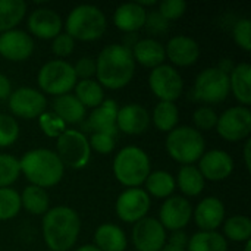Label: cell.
<instances>
[{
	"instance_id": "obj_1",
	"label": "cell",
	"mask_w": 251,
	"mask_h": 251,
	"mask_svg": "<svg viewBox=\"0 0 251 251\" xmlns=\"http://www.w3.org/2000/svg\"><path fill=\"white\" fill-rule=\"evenodd\" d=\"M135 74V60L131 49L124 44L106 46L96 60L97 82L110 90L126 87Z\"/></svg>"
},
{
	"instance_id": "obj_2",
	"label": "cell",
	"mask_w": 251,
	"mask_h": 251,
	"mask_svg": "<svg viewBox=\"0 0 251 251\" xmlns=\"http://www.w3.org/2000/svg\"><path fill=\"white\" fill-rule=\"evenodd\" d=\"M79 231V216L68 206L49 209L43 218V237L50 251L71 250L78 240Z\"/></svg>"
},
{
	"instance_id": "obj_3",
	"label": "cell",
	"mask_w": 251,
	"mask_h": 251,
	"mask_svg": "<svg viewBox=\"0 0 251 251\" xmlns=\"http://www.w3.org/2000/svg\"><path fill=\"white\" fill-rule=\"evenodd\" d=\"M21 174L31 182V185L40 188H50L60 182L63 178L65 166L57 154L47 149H35L26 151L19 160Z\"/></svg>"
},
{
	"instance_id": "obj_4",
	"label": "cell",
	"mask_w": 251,
	"mask_h": 251,
	"mask_svg": "<svg viewBox=\"0 0 251 251\" xmlns=\"http://www.w3.org/2000/svg\"><path fill=\"white\" fill-rule=\"evenodd\" d=\"M113 174L122 185L138 188L146 182L150 174V159L147 153L137 146L124 147L115 156Z\"/></svg>"
},
{
	"instance_id": "obj_5",
	"label": "cell",
	"mask_w": 251,
	"mask_h": 251,
	"mask_svg": "<svg viewBox=\"0 0 251 251\" xmlns=\"http://www.w3.org/2000/svg\"><path fill=\"white\" fill-rule=\"evenodd\" d=\"M106 16L97 6L79 4L74 7L65 22L66 34L74 40L94 41L106 31Z\"/></svg>"
},
{
	"instance_id": "obj_6",
	"label": "cell",
	"mask_w": 251,
	"mask_h": 251,
	"mask_svg": "<svg viewBox=\"0 0 251 251\" xmlns=\"http://www.w3.org/2000/svg\"><path fill=\"white\" fill-rule=\"evenodd\" d=\"M206 141L193 126H176L166 137V151L178 163L193 165L204 154Z\"/></svg>"
},
{
	"instance_id": "obj_7",
	"label": "cell",
	"mask_w": 251,
	"mask_h": 251,
	"mask_svg": "<svg viewBox=\"0 0 251 251\" xmlns=\"http://www.w3.org/2000/svg\"><path fill=\"white\" fill-rule=\"evenodd\" d=\"M37 82L41 91L59 97L63 94H69V91L75 88L78 79L71 63L56 59L41 66L37 75Z\"/></svg>"
},
{
	"instance_id": "obj_8",
	"label": "cell",
	"mask_w": 251,
	"mask_h": 251,
	"mask_svg": "<svg viewBox=\"0 0 251 251\" xmlns=\"http://www.w3.org/2000/svg\"><path fill=\"white\" fill-rule=\"evenodd\" d=\"M57 157L63 166L71 169H82L91 159L88 138L78 129H66L56 143Z\"/></svg>"
},
{
	"instance_id": "obj_9",
	"label": "cell",
	"mask_w": 251,
	"mask_h": 251,
	"mask_svg": "<svg viewBox=\"0 0 251 251\" xmlns=\"http://www.w3.org/2000/svg\"><path fill=\"white\" fill-rule=\"evenodd\" d=\"M194 99L209 104L222 103L229 94V76L216 66L207 68L199 74L194 84Z\"/></svg>"
},
{
	"instance_id": "obj_10",
	"label": "cell",
	"mask_w": 251,
	"mask_h": 251,
	"mask_svg": "<svg viewBox=\"0 0 251 251\" xmlns=\"http://www.w3.org/2000/svg\"><path fill=\"white\" fill-rule=\"evenodd\" d=\"M218 134L231 143L249 138L251 134V112L246 106H234L225 110L216 124Z\"/></svg>"
},
{
	"instance_id": "obj_11",
	"label": "cell",
	"mask_w": 251,
	"mask_h": 251,
	"mask_svg": "<svg viewBox=\"0 0 251 251\" xmlns=\"http://www.w3.org/2000/svg\"><path fill=\"white\" fill-rule=\"evenodd\" d=\"M149 85L153 94L160 101H175L181 97L184 90V79L181 74L171 65H160L150 72Z\"/></svg>"
},
{
	"instance_id": "obj_12",
	"label": "cell",
	"mask_w": 251,
	"mask_h": 251,
	"mask_svg": "<svg viewBox=\"0 0 251 251\" xmlns=\"http://www.w3.org/2000/svg\"><path fill=\"white\" fill-rule=\"evenodd\" d=\"M150 196L143 188H128L116 200V215L122 222L137 224L150 210Z\"/></svg>"
},
{
	"instance_id": "obj_13",
	"label": "cell",
	"mask_w": 251,
	"mask_h": 251,
	"mask_svg": "<svg viewBox=\"0 0 251 251\" xmlns=\"http://www.w3.org/2000/svg\"><path fill=\"white\" fill-rule=\"evenodd\" d=\"M47 100L44 94L31 87H21L9 96V109L16 118L34 119L46 112Z\"/></svg>"
},
{
	"instance_id": "obj_14",
	"label": "cell",
	"mask_w": 251,
	"mask_h": 251,
	"mask_svg": "<svg viewBox=\"0 0 251 251\" xmlns=\"http://www.w3.org/2000/svg\"><path fill=\"white\" fill-rule=\"evenodd\" d=\"M132 244L137 251H162L166 246V229L154 218H143L132 228Z\"/></svg>"
},
{
	"instance_id": "obj_15",
	"label": "cell",
	"mask_w": 251,
	"mask_h": 251,
	"mask_svg": "<svg viewBox=\"0 0 251 251\" xmlns=\"http://www.w3.org/2000/svg\"><path fill=\"white\" fill-rule=\"evenodd\" d=\"M193 218L191 203L181 196H171L165 200L159 212V222L172 232L182 231Z\"/></svg>"
},
{
	"instance_id": "obj_16",
	"label": "cell",
	"mask_w": 251,
	"mask_h": 251,
	"mask_svg": "<svg viewBox=\"0 0 251 251\" xmlns=\"http://www.w3.org/2000/svg\"><path fill=\"white\" fill-rule=\"evenodd\" d=\"M34 51V41L22 29H10L0 34V54L10 62H24Z\"/></svg>"
},
{
	"instance_id": "obj_17",
	"label": "cell",
	"mask_w": 251,
	"mask_h": 251,
	"mask_svg": "<svg viewBox=\"0 0 251 251\" xmlns=\"http://www.w3.org/2000/svg\"><path fill=\"white\" fill-rule=\"evenodd\" d=\"M118 103L112 99L104 100L100 106H97L91 115L88 116L87 122L84 124L85 131H91L93 134H107L116 137L118 126H116V116H118Z\"/></svg>"
},
{
	"instance_id": "obj_18",
	"label": "cell",
	"mask_w": 251,
	"mask_h": 251,
	"mask_svg": "<svg viewBox=\"0 0 251 251\" xmlns=\"http://www.w3.org/2000/svg\"><path fill=\"white\" fill-rule=\"evenodd\" d=\"M199 171L204 181H224L234 171V159L224 150H210L200 157Z\"/></svg>"
},
{
	"instance_id": "obj_19",
	"label": "cell",
	"mask_w": 251,
	"mask_h": 251,
	"mask_svg": "<svg viewBox=\"0 0 251 251\" xmlns=\"http://www.w3.org/2000/svg\"><path fill=\"white\" fill-rule=\"evenodd\" d=\"M62 18L51 9H35L28 16V29L41 40H53L62 32Z\"/></svg>"
},
{
	"instance_id": "obj_20",
	"label": "cell",
	"mask_w": 251,
	"mask_h": 251,
	"mask_svg": "<svg viewBox=\"0 0 251 251\" xmlns=\"http://www.w3.org/2000/svg\"><path fill=\"white\" fill-rule=\"evenodd\" d=\"M150 113L138 103H131L118 110L116 126L128 135H140L150 126Z\"/></svg>"
},
{
	"instance_id": "obj_21",
	"label": "cell",
	"mask_w": 251,
	"mask_h": 251,
	"mask_svg": "<svg viewBox=\"0 0 251 251\" xmlns=\"http://www.w3.org/2000/svg\"><path fill=\"white\" fill-rule=\"evenodd\" d=\"M166 57L176 66H191L200 57V46L188 35H175L165 46Z\"/></svg>"
},
{
	"instance_id": "obj_22",
	"label": "cell",
	"mask_w": 251,
	"mask_h": 251,
	"mask_svg": "<svg viewBox=\"0 0 251 251\" xmlns=\"http://www.w3.org/2000/svg\"><path fill=\"white\" fill-rule=\"evenodd\" d=\"M194 221L201 231H216L225 221V206L218 197H206L194 210Z\"/></svg>"
},
{
	"instance_id": "obj_23",
	"label": "cell",
	"mask_w": 251,
	"mask_h": 251,
	"mask_svg": "<svg viewBox=\"0 0 251 251\" xmlns=\"http://www.w3.org/2000/svg\"><path fill=\"white\" fill-rule=\"evenodd\" d=\"M134 60L146 68H157L163 65V60L166 59L165 54V46L157 41L156 38H143L138 40L134 47L131 49Z\"/></svg>"
},
{
	"instance_id": "obj_24",
	"label": "cell",
	"mask_w": 251,
	"mask_h": 251,
	"mask_svg": "<svg viewBox=\"0 0 251 251\" xmlns=\"http://www.w3.org/2000/svg\"><path fill=\"white\" fill-rule=\"evenodd\" d=\"M147 12L138 3H124L116 7L113 22L124 32L134 34L144 26Z\"/></svg>"
},
{
	"instance_id": "obj_25",
	"label": "cell",
	"mask_w": 251,
	"mask_h": 251,
	"mask_svg": "<svg viewBox=\"0 0 251 251\" xmlns=\"http://www.w3.org/2000/svg\"><path fill=\"white\" fill-rule=\"evenodd\" d=\"M94 246L100 251H125L128 240L122 228L113 224H103L94 232Z\"/></svg>"
},
{
	"instance_id": "obj_26",
	"label": "cell",
	"mask_w": 251,
	"mask_h": 251,
	"mask_svg": "<svg viewBox=\"0 0 251 251\" xmlns=\"http://www.w3.org/2000/svg\"><path fill=\"white\" fill-rule=\"evenodd\" d=\"M229 91L243 106L251 104V66L249 63L235 65L229 74Z\"/></svg>"
},
{
	"instance_id": "obj_27",
	"label": "cell",
	"mask_w": 251,
	"mask_h": 251,
	"mask_svg": "<svg viewBox=\"0 0 251 251\" xmlns=\"http://www.w3.org/2000/svg\"><path fill=\"white\" fill-rule=\"evenodd\" d=\"M53 113L65 124H81L85 118V107L74 94H63L53 100Z\"/></svg>"
},
{
	"instance_id": "obj_28",
	"label": "cell",
	"mask_w": 251,
	"mask_h": 251,
	"mask_svg": "<svg viewBox=\"0 0 251 251\" xmlns=\"http://www.w3.org/2000/svg\"><path fill=\"white\" fill-rule=\"evenodd\" d=\"M175 182L179 187L181 193L187 197H197L204 190V178L200 174L199 168L193 165L182 166Z\"/></svg>"
},
{
	"instance_id": "obj_29",
	"label": "cell",
	"mask_w": 251,
	"mask_h": 251,
	"mask_svg": "<svg viewBox=\"0 0 251 251\" xmlns=\"http://www.w3.org/2000/svg\"><path fill=\"white\" fill-rule=\"evenodd\" d=\"M187 251H228V241L216 231H200L188 238Z\"/></svg>"
},
{
	"instance_id": "obj_30",
	"label": "cell",
	"mask_w": 251,
	"mask_h": 251,
	"mask_svg": "<svg viewBox=\"0 0 251 251\" xmlns=\"http://www.w3.org/2000/svg\"><path fill=\"white\" fill-rule=\"evenodd\" d=\"M176 188L175 178L166 171L150 172L146 179V193L157 199H168Z\"/></svg>"
},
{
	"instance_id": "obj_31",
	"label": "cell",
	"mask_w": 251,
	"mask_h": 251,
	"mask_svg": "<svg viewBox=\"0 0 251 251\" xmlns=\"http://www.w3.org/2000/svg\"><path fill=\"white\" fill-rule=\"evenodd\" d=\"M26 13L24 0H0V34L15 29Z\"/></svg>"
},
{
	"instance_id": "obj_32",
	"label": "cell",
	"mask_w": 251,
	"mask_h": 251,
	"mask_svg": "<svg viewBox=\"0 0 251 251\" xmlns=\"http://www.w3.org/2000/svg\"><path fill=\"white\" fill-rule=\"evenodd\" d=\"M19 196L22 207L32 215H46L50 209L49 194L40 187L28 185Z\"/></svg>"
},
{
	"instance_id": "obj_33",
	"label": "cell",
	"mask_w": 251,
	"mask_h": 251,
	"mask_svg": "<svg viewBox=\"0 0 251 251\" xmlns=\"http://www.w3.org/2000/svg\"><path fill=\"white\" fill-rule=\"evenodd\" d=\"M75 97L87 109H96L104 101L103 87L94 79H81L75 85Z\"/></svg>"
},
{
	"instance_id": "obj_34",
	"label": "cell",
	"mask_w": 251,
	"mask_h": 251,
	"mask_svg": "<svg viewBox=\"0 0 251 251\" xmlns=\"http://www.w3.org/2000/svg\"><path fill=\"white\" fill-rule=\"evenodd\" d=\"M154 126L162 132H171L176 128L179 121V110L175 103L172 101H160L153 110L150 116Z\"/></svg>"
},
{
	"instance_id": "obj_35",
	"label": "cell",
	"mask_w": 251,
	"mask_h": 251,
	"mask_svg": "<svg viewBox=\"0 0 251 251\" xmlns=\"http://www.w3.org/2000/svg\"><path fill=\"white\" fill-rule=\"evenodd\" d=\"M224 237L235 243H247L251 238V219L247 216H232L224 221Z\"/></svg>"
},
{
	"instance_id": "obj_36",
	"label": "cell",
	"mask_w": 251,
	"mask_h": 251,
	"mask_svg": "<svg viewBox=\"0 0 251 251\" xmlns=\"http://www.w3.org/2000/svg\"><path fill=\"white\" fill-rule=\"evenodd\" d=\"M21 196L13 188H0V221H9L21 212Z\"/></svg>"
},
{
	"instance_id": "obj_37",
	"label": "cell",
	"mask_w": 251,
	"mask_h": 251,
	"mask_svg": "<svg viewBox=\"0 0 251 251\" xmlns=\"http://www.w3.org/2000/svg\"><path fill=\"white\" fill-rule=\"evenodd\" d=\"M19 175V160L10 154H0V188H9Z\"/></svg>"
},
{
	"instance_id": "obj_38",
	"label": "cell",
	"mask_w": 251,
	"mask_h": 251,
	"mask_svg": "<svg viewBox=\"0 0 251 251\" xmlns=\"http://www.w3.org/2000/svg\"><path fill=\"white\" fill-rule=\"evenodd\" d=\"M38 125L41 131L50 138H59L66 131V124L53 112H44L38 116Z\"/></svg>"
},
{
	"instance_id": "obj_39",
	"label": "cell",
	"mask_w": 251,
	"mask_h": 251,
	"mask_svg": "<svg viewBox=\"0 0 251 251\" xmlns=\"http://www.w3.org/2000/svg\"><path fill=\"white\" fill-rule=\"evenodd\" d=\"M19 137V125L10 115L0 113V147L12 146Z\"/></svg>"
},
{
	"instance_id": "obj_40",
	"label": "cell",
	"mask_w": 251,
	"mask_h": 251,
	"mask_svg": "<svg viewBox=\"0 0 251 251\" xmlns=\"http://www.w3.org/2000/svg\"><path fill=\"white\" fill-rule=\"evenodd\" d=\"M219 115L209 106H201L193 113V122L197 131H210L216 128Z\"/></svg>"
},
{
	"instance_id": "obj_41",
	"label": "cell",
	"mask_w": 251,
	"mask_h": 251,
	"mask_svg": "<svg viewBox=\"0 0 251 251\" xmlns=\"http://www.w3.org/2000/svg\"><path fill=\"white\" fill-rule=\"evenodd\" d=\"M232 37L237 46H240L243 50H251V21L249 18L240 19L232 29Z\"/></svg>"
},
{
	"instance_id": "obj_42",
	"label": "cell",
	"mask_w": 251,
	"mask_h": 251,
	"mask_svg": "<svg viewBox=\"0 0 251 251\" xmlns=\"http://www.w3.org/2000/svg\"><path fill=\"white\" fill-rule=\"evenodd\" d=\"M187 10V3L184 0H165L159 4V13L168 21L179 19Z\"/></svg>"
},
{
	"instance_id": "obj_43",
	"label": "cell",
	"mask_w": 251,
	"mask_h": 251,
	"mask_svg": "<svg viewBox=\"0 0 251 251\" xmlns=\"http://www.w3.org/2000/svg\"><path fill=\"white\" fill-rule=\"evenodd\" d=\"M90 149L100 153V154H109L115 150V137L107 134H93L88 140Z\"/></svg>"
},
{
	"instance_id": "obj_44",
	"label": "cell",
	"mask_w": 251,
	"mask_h": 251,
	"mask_svg": "<svg viewBox=\"0 0 251 251\" xmlns=\"http://www.w3.org/2000/svg\"><path fill=\"white\" fill-rule=\"evenodd\" d=\"M74 47H75V40L66 32H60L51 41V51L57 57H68L74 51Z\"/></svg>"
},
{
	"instance_id": "obj_45",
	"label": "cell",
	"mask_w": 251,
	"mask_h": 251,
	"mask_svg": "<svg viewBox=\"0 0 251 251\" xmlns=\"http://www.w3.org/2000/svg\"><path fill=\"white\" fill-rule=\"evenodd\" d=\"M143 28H146L147 32L151 35H160L168 31L169 22L159 12H150L146 16V22H144Z\"/></svg>"
},
{
	"instance_id": "obj_46",
	"label": "cell",
	"mask_w": 251,
	"mask_h": 251,
	"mask_svg": "<svg viewBox=\"0 0 251 251\" xmlns=\"http://www.w3.org/2000/svg\"><path fill=\"white\" fill-rule=\"evenodd\" d=\"M74 71H75V75H76V79L81 78V79H91L93 75H96V60L91 59V57H81L75 66H74Z\"/></svg>"
},
{
	"instance_id": "obj_47",
	"label": "cell",
	"mask_w": 251,
	"mask_h": 251,
	"mask_svg": "<svg viewBox=\"0 0 251 251\" xmlns=\"http://www.w3.org/2000/svg\"><path fill=\"white\" fill-rule=\"evenodd\" d=\"M169 246L176 247V249H184L187 250L188 246V237L184 231H175L172 232L171 238H169Z\"/></svg>"
},
{
	"instance_id": "obj_48",
	"label": "cell",
	"mask_w": 251,
	"mask_h": 251,
	"mask_svg": "<svg viewBox=\"0 0 251 251\" xmlns=\"http://www.w3.org/2000/svg\"><path fill=\"white\" fill-rule=\"evenodd\" d=\"M12 94V84H10V79L0 74V100H4V99H9V96Z\"/></svg>"
},
{
	"instance_id": "obj_49",
	"label": "cell",
	"mask_w": 251,
	"mask_h": 251,
	"mask_svg": "<svg viewBox=\"0 0 251 251\" xmlns=\"http://www.w3.org/2000/svg\"><path fill=\"white\" fill-rule=\"evenodd\" d=\"M216 68H218L221 72H224V74H226V75L229 76V74H231V72L234 71V68H235V63H234L232 59H222Z\"/></svg>"
},
{
	"instance_id": "obj_50",
	"label": "cell",
	"mask_w": 251,
	"mask_h": 251,
	"mask_svg": "<svg viewBox=\"0 0 251 251\" xmlns=\"http://www.w3.org/2000/svg\"><path fill=\"white\" fill-rule=\"evenodd\" d=\"M244 162H246V168L247 171H251V141L247 140L246 146H244Z\"/></svg>"
},
{
	"instance_id": "obj_51",
	"label": "cell",
	"mask_w": 251,
	"mask_h": 251,
	"mask_svg": "<svg viewBox=\"0 0 251 251\" xmlns=\"http://www.w3.org/2000/svg\"><path fill=\"white\" fill-rule=\"evenodd\" d=\"M75 251H100L94 244H87V246H81Z\"/></svg>"
},
{
	"instance_id": "obj_52",
	"label": "cell",
	"mask_w": 251,
	"mask_h": 251,
	"mask_svg": "<svg viewBox=\"0 0 251 251\" xmlns=\"http://www.w3.org/2000/svg\"><path fill=\"white\" fill-rule=\"evenodd\" d=\"M137 3H138L143 9H146L147 6H156V4H157L156 0H147V1H146V0H141V1H137Z\"/></svg>"
},
{
	"instance_id": "obj_53",
	"label": "cell",
	"mask_w": 251,
	"mask_h": 251,
	"mask_svg": "<svg viewBox=\"0 0 251 251\" xmlns=\"http://www.w3.org/2000/svg\"><path fill=\"white\" fill-rule=\"evenodd\" d=\"M162 251H187V250H184V249H176V247H172V246L166 244V246L162 249Z\"/></svg>"
},
{
	"instance_id": "obj_54",
	"label": "cell",
	"mask_w": 251,
	"mask_h": 251,
	"mask_svg": "<svg viewBox=\"0 0 251 251\" xmlns=\"http://www.w3.org/2000/svg\"><path fill=\"white\" fill-rule=\"evenodd\" d=\"M244 251H251V240L246 243V247H244Z\"/></svg>"
}]
</instances>
